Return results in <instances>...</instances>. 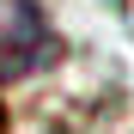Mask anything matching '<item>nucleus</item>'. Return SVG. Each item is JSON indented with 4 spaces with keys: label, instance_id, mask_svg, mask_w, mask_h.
<instances>
[{
    "label": "nucleus",
    "instance_id": "1",
    "mask_svg": "<svg viewBox=\"0 0 134 134\" xmlns=\"http://www.w3.org/2000/svg\"><path fill=\"white\" fill-rule=\"evenodd\" d=\"M61 61V37L37 0H0V85L37 79Z\"/></svg>",
    "mask_w": 134,
    "mask_h": 134
},
{
    "label": "nucleus",
    "instance_id": "2",
    "mask_svg": "<svg viewBox=\"0 0 134 134\" xmlns=\"http://www.w3.org/2000/svg\"><path fill=\"white\" fill-rule=\"evenodd\" d=\"M0 134H6V104H0Z\"/></svg>",
    "mask_w": 134,
    "mask_h": 134
},
{
    "label": "nucleus",
    "instance_id": "3",
    "mask_svg": "<svg viewBox=\"0 0 134 134\" xmlns=\"http://www.w3.org/2000/svg\"><path fill=\"white\" fill-rule=\"evenodd\" d=\"M110 6H122V0H110Z\"/></svg>",
    "mask_w": 134,
    "mask_h": 134
}]
</instances>
